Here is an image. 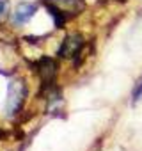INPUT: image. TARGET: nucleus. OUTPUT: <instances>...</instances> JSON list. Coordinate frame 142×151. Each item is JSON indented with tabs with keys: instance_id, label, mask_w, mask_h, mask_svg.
<instances>
[{
	"instance_id": "f257e3e1",
	"label": "nucleus",
	"mask_w": 142,
	"mask_h": 151,
	"mask_svg": "<svg viewBox=\"0 0 142 151\" xmlns=\"http://www.w3.org/2000/svg\"><path fill=\"white\" fill-rule=\"evenodd\" d=\"M82 45H84V41H82V37H80L78 34H75V36H67V37L64 39L62 46L59 48V55L64 57V59H67V57H75V55L80 53Z\"/></svg>"
},
{
	"instance_id": "f03ea898",
	"label": "nucleus",
	"mask_w": 142,
	"mask_h": 151,
	"mask_svg": "<svg viewBox=\"0 0 142 151\" xmlns=\"http://www.w3.org/2000/svg\"><path fill=\"white\" fill-rule=\"evenodd\" d=\"M34 13H36V6L34 4H29V2H23V4H20L16 7V11L13 14V22L16 25H25L34 16Z\"/></svg>"
},
{
	"instance_id": "7ed1b4c3",
	"label": "nucleus",
	"mask_w": 142,
	"mask_h": 151,
	"mask_svg": "<svg viewBox=\"0 0 142 151\" xmlns=\"http://www.w3.org/2000/svg\"><path fill=\"white\" fill-rule=\"evenodd\" d=\"M55 73H57V64H55V60H52V59H48V57L41 59V75H43V80H44L46 84H52Z\"/></svg>"
},
{
	"instance_id": "20e7f679",
	"label": "nucleus",
	"mask_w": 142,
	"mask_h": 151,
	"mask_svg": "<svg viewBox=\"0 0 142 151\" xmlns=\"http://www.w3.org/2000/svg\"><path fill=\"white\" fill-rule=\"evenodd\" d=\"M131 98H133V103H137V101L142 98V78L137 82V86H135V89H133V94H131Z\"/></svg>"
},
{
	"instance_id": "39448f33",
	"label": "nucleus",
	"mask_w": 142,
	"mask_h": 151,
	"mask_svg": "<svg viewBox=\"0 0 142 151\" xmlns=\"http://www.w3.org/2000/svg\"><path fill=\"white\" fill-rule=\"evenodd\" d=\"M7 16V0H0V22H4Z\"/></svg>"
}]
</instances>
